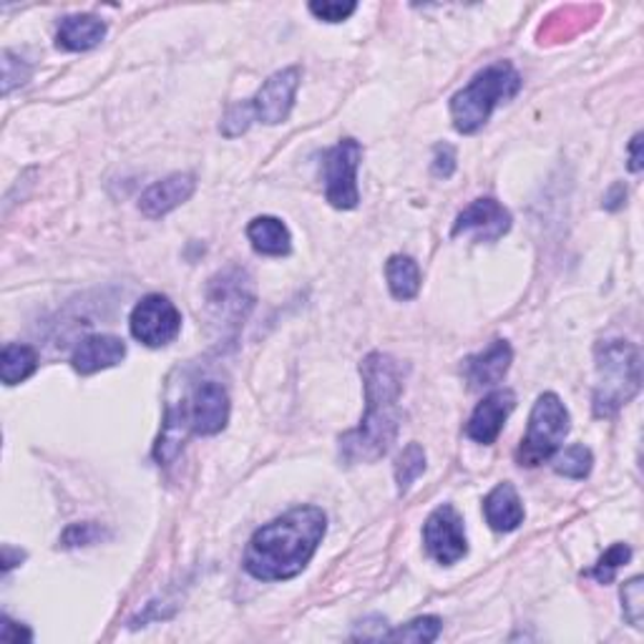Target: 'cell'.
<instances>
[{"label": "cell", "mask_w": 644, "mask_h": 644, "mask_svg": "<svg viewBox=\"0 0 644 644\" xmlns=\"http://www.w3.org/2000/svg\"><path fill=\"white\" fill-rule=\"evenodd\" d=\"M513 360V351L507 341H493L484 353L468 355L464 360V376L471 388H489L501 382Z\"/></svg>", "instance_id": "obj_16"}, {"label": "cell", "mask_w": 644, "mask_h": 644, "mask_svg": "<svg viewBox=\"0 0 644 644\" xmlns=\"http://www.w3.org/2000/svg\"><path fill=\"white\" fill-rule=\"evenodd\" d=\"M255 304V287L252 277L242 267H230L214 275L207 285V310L214 325L237 333Z\"/></svg>", "instance_id": "obj_6"}, {"label": "cell", "mask_w": 644, "mask_h": 644, "mask_svg": "<svg viewBox=\"0 0 644 644\" xmlns=\"http://www.w3.org/2000/svg\"><path fill=\"white\" fill-rule=\"evenodd\" d=\"M622 612H624V620L640 630L644 620V579L642 577H632L630 581H624Z\"/></svg>", "instance_id": "obj_27"}, {"label": "cell", "mask_w": 644, "mask_h": 644, "mask_svg": "<svg viewBox=\"0 0 644 644\" xmlns=\"http://www.w3.org/2000/svg\"><path fill=\"white\" fill-rule=\"evenodd\" d=\"M386 280L396 300H413L421 292V267L413 257L393 255L386 263Z\"/></svg>", "instance_id": "obj_20"}, {"label": "cell", "mask_w": 644, "mask_h": 644, "mask_svg": "<svg viewBox=\"0 0 644 644\" xmlns=\"http://www.w3.org/2000/svg\"><path fill=\"white\" fill-rule=\"evenodd\" d=\"M423 544L433 562L443 564V567H454L468 554L464 517L451 503H443L425 519Z\"/></svg>", "instance_id": "obj_9"}, {"label": "cell", "mask_w": 644, "mask_h": 644, "mask_svg": "<svg viewBox=\"0 0 644 644\" xmlns=\"http://www.w3.org/2000/svg\"><path fill=\"white\" fill-rule=\"evenodd\" d=\"M363 146L355 138H343L322 156V179H325V199L335 209H355L360 202L358 167Z\"/></svg>", "instance_id": "obj_7"}, {"label": "cell", "mask_w": 644, "mask_h": 644, "mask_svg": "<svg viewBox=\"0 0 644 644\" xmlns=\"http://www.w3.org/2000/svg\"><path fill=\"white\" fill-rule=\"evenodd\" d=\"M513 406H517V396H513V390L509 388L491 390V393L476 406L471 418H468L466 436L476 443H481V446H491V443H496V438H499L503 425H507Z\"/></svg>", "instance_id": "obj_13"}, {"label": "cell", "mask_w": 644, "mask_h": 644, "mask_svg": "<svg viewBox=\"0 0 644 644\" xmlns=\"http://www.w3.org/2000/svg\"><path fill=\"white\" fill-rule=\"evenodd\" d=\"M302 81L300 66L282 68L267 78V81L259 86V91L252 99V111H255V119L263 121L267 126H277L287 121L290 111L295 107V96H298Z\"/></svg>", "instance_id": "obj_10"}, {"label": "cell", "mask_w": 644, "mask_h": 644, "mask_svg": "<svg viewBox=\"0 0 644 644\" xmlns=\"http://www.w3.org/2000/svg\"><path fill=\"white\" fill-rule=\"evenodd\" d=\"M126 358V343L116 335H91L81 341L74 351L71 365L81 376H93V373L114 368Z\"/></svg>", "instance_id": "obj_15"}, {"label": "cell", "mask_w": 644, "mask_h": 644, "mask_svg": "<svg viewBox=\"0 0 644 644\" xmlns=\"http://www.w3.org/2000/svg\"><path fill=\"white\" fill-rule=\"evenodd\" d=\"M247 240L252 242V249L265 257H285L292 249L290 230L277 216H255L247 227Z\"/></svg>", "instance_id": "obj_19"}, {"label": "cell", "mask_w": 644, "mask_h": 644, "mask_svg": "<svg viewBox=\"0 0 644 644\" xmlns=\"http://www.w3.org/2000/svg\"><path fill=\"white\" fill-rule=\"evenodd\" d=\"M484 517L489 526L499 534H509L524 524V503H521L513 484H499L496 489L484 499Z\"/></svg>", "instance_id": "obj_17"}, {"label": "cell", "mask_w": 644, "mask_h": 644, "mask_svg": "<svg viewBox=\"0 0 644 644\" xmlns=\"http://www.w3.org/2000/svg\"><path fill=\"white\" fill-rule=\"evenodd\" d=\"M443 630V620L441 617L425 614V617H415L403 626H396V630H388L386 637L382 640H393V642H413V644H431L441 637Z\"/></svg>", "instance_id": "obj_23"}, {"label": "cell", "mask_w": 644, "mask_h": 644, "mask_svg": "<svg viewBox=\"0 0 644 644\" xmlns=\"http://www.w3.org/2000/svg\"><path fill=\"white\" fill-rule=\"evenodd\" d=\"M15 556H19V559H25V554H23V552H19ZM13 567H15L13 549H11V546H3V571H11Z\"/></svg>", "instance_id": "obj_36"}, {"label": "cell", "mask_w": 644, "mask_h": 644, "mask_svg": "<svg viewBox=\"0 0 644 644\" xmlns=\"http://www.w3.org/2000/svg\"><path fill=\"white\" fill-rule=\"evenodd\" d=\"M103 531L96 526V524H74L66 529V534L60 542H64L66 549H74V546H86V544H93L96 538H101Z\"/></svg>", "instance_id": "obj_31"}, {"label": "cell", "mask_w": 644, "mask_h": 644, "mask_svg": "<svg viewBox=\"0 0 644 644\" xmlns=\"http://www.w3.org/2000/svg\"><path fill=\"white\" fill-rule=\"evenodd\" d=\"M197 189V179L191 174H169L167 179L156 181L149 189L144 191L142 199H138V209L142 214L149 216V220H162L174 209L189 202L191 195Z\"/></svg>", "instance_id": "obj_14"}, {"label": "cell", "mask_w": 644, "mask_h": 644, "mask_svg": "<svg viewBox=\"0 0 644 644\" xmlns=\"http://www.w3.org/2000/svg\"><path fill=\"white\" fill-rule=\"evenodd\" d=\"M521 76L509 60L486 66L478 71L464 89L451 99V119L458 134H476L491 119L493 109L503 101H511L521 91Z\"/></svg>", "instance_id": "obj_4"}, {"label": "cell", "mask_w": 644, "mask_h": 644, "mask_svg": "<svg viewBox=\"0 0 644 644\" xmlns=\"http://www.w3.org/2000/svg\"><path fill=\"white\" fill-rule=\"evenodd\" d=\"M431 169L441 179L454 177V171H456V149H454V146H451V144H438L436 149H433V164H431Z\"/></svg>", "instance_id": "obj_32"}, {"label": "cell", "mask_w": 644, "mask_h": 644, "mask_svg": "<svg viewBox=\"0 0 644 644\" xmlns=\"http://www.w3.org/2000/svg\"><path fill=\"white\" fill-rule=\"evenodd\" d=\"M630 171H642V134H634L630 142Z\"/></svg>", "instance_id": "obj_34"}, {"label": "cell", "mask_w": 644, "mask_h": 644, "mask_svg": "<svg viewBox=\"0 0 644 644\" xmlns=\"http://www.w3.org/2000/svg\"><path fill=\"white\" fill-rule=\"evenodd\" d=\"M597 382L595 406L597 418H614L642 388V355L630 341H604L595 351Z\"/></svg>", "instance_id": "obj_3"}, {"label": "cell", "mask_w": 644, "mask_h": 644, "mask_svg": "<svg viewBox=\"0 0 644 644\" xmlns=\"http://www.w3.org/2000/svg\"><path fill=\"white\" fill-rule=\"evenodd\" d=\"M365 388V415L360 425L341 436L345 464H376L396 443L400 429L403 368L388 353H368L360 363Z\"/></svg>", "instance_id": "obj_1"}, {"label": "cell", "mask_w": 644, "mask_h": 644, "mask_svg": "<svg viewBox=\"0 0 644 644\" xmlns=\"http://www.w3.org/2000/svg\"><path fill=\"white\" fill-rule=\"evenodd\" d=\"M624 199H626V189H624V185H614L612 191H609L607 199H604V207H607V209H620Z\"/></svg>", "instance_id": "obj_35"}, {"label": "cell", "mask_w": 644, "mask_h": 644, "mask_svg": "<svg viewBox=\"0 0 644 644\" xmlns=\"http://www.w3.org/2000/svg\"><path fill=\"white\" fill-rule=\"evenodd\" d=\"M38 370V353L31 345L8 343L3 345V363H0V376L5 386H19L29 380Z\"/></svg>", "instance_id": "obj_22"}, {"label": "cell", "mask_w": 644, "mask_h": 644, "mask_svg": "<svg viewBox=\"0 0 644 644\" xmlns=\"http://www.w3.org/2000/svg\"><path fill=\"white\" fill-rule=\"evenodd\" d=\"M33 74V68L25 64L23 58H19L13 51H3V96L11 93L13 89H19L25 81H29Z\"/></svg>", "instance_id": "obj_28"}, {"label": "cell", "mask_w": 644, "mask_h": 644, "mask_svg": "<svg viewBox=\"0 0 644 644\" xmlns=\"http://www.w3.org/2000/svg\"><path fill=\"white\" fill-rule=\"evenodd\" d=\"M425 471V451L421 443H408V446L400 451V456L396 460V484H398V493L403 496L411 491V486L421 478Z\"/></svg>", "instance_id": "obj_25"}, {"label": "cell", "mask_w": 644, "mask_h": 644, "mask_svg": "<svg viewBox=\"0 0 644 644\" xmlns=\"http://www.w3.org/2000/svg\"><path fill=\"white\" fill-rule=\"evenodd\" d=\"M571 418L567 406L556 393H542L536 398L534 408L529 415L526 436L521 438V446L517 451L519 466L534 468L544 460L554 458L556 451L562 448L564 438L569 436Z\"/></svg>", "instance_id": "obj_5"}, {"label": "cell", "mask_w": 644, "mask_h": 644, "mask_svg": "<svg viewBox=\"0 0 644 644\" xmlns=\"http://www.w3.org/2000/svg\"><path fill=\"white\" fill-rule=\"evenodd\" d=\"M189 421L191 431L199 433V436H214V433L224 431V425L230 421V396L222 382L207 380L195 388L189 406Z\"/></svg>", "instance_id": "obj_12"}, {"label": "cell", "mask_w": 644, "mask_h": 644, "mask_svg": "<svg viewBox=\"0 0 644 644\" xmlns=\"http://www.w3.org/2000/svg\"><path fill=\"white\" fill-rule=\"evenodd\" d=\"M358 11L355 3H337V0H322V3H310V13L315 15L318 21L325 23H343L351 19V15Z\"/></svg>", "instance_id": "obj_30"}, {"label": "cell", "mask_w": 644, "mask_h": 644, "mask_svg": "<svg viewBox=\"0 0 644 644\" xmlns=\"http://www.w3.org/2000/svg\"><path fill=\"white\" fill-rule=\"evenodd\" d=\"M632 559V549L626 544H614L599 556V562L595 564V569L589 571V577H595L599 585H612L614 574L620 571L624 564H630Z\"/></svg>", "instance_id": "obj_26"}, {"label": "cell", "mask_w": 644, "mask_h": 644, "mask_svg": "<svg viewBox=\"0 0 644 644\" xmlns=\"http://www.w3.org/2000/svg\"><path fill=\"white\" fill-rule=\"evenodd\" d=\"M327 531L320 507H298L252 534L242 567L257 581H287L308 569Z\"/></svg>", "instance_id": "obj_2"}, {"label": "cell", "mask_w": 644, "mask_h": 644, "mask_svg": "<svg viewBox=\"0 0 644 644\" xmlns=\"http://www.w3.org/2000/svg\"><path fill=\"white\" fill-rule=\"evenodd\" d=\"M511 212L491 197H481L456 216L454 237L471 234L476 242H496L511 230Z\"/></svg>", "instance_id": "obj_11"}, {"label": "cell", "mask_w": 644, "mask_h": 644, "mask_svg": "<svg viewBox=\"0 0 644 644\" xmlns=\"http://www.w3.org/2000/svg\"><path fill=\"white\" fill-rule=\"evenodd\" d=\"M252 116H255V111H252V103H237V107H232L227 111V116L222 119V126L220 132L227 136V138H234V136H242L249 129V121Z\"/></svg>", "instance_id": "obj_29"}, {"label": "cell", "mask_w": 644, "mask_h": 644, "mask_svg": "<svg viewBox=\"0 0 644 644\" xmlns=\"http://www.w3.org/2000/svg\"><path fill=\"white\" fill-rule=\"evenodd\" d=\"M591 466H595V456H591V451L585 443H574V446L554 454V471L559 476L574 478V481L587 478L591 474Z\"/></svg>", "instance_id": "obj_24"}, {"label": "cell", "mask_w": 644, "mask_h": 644, "mask_svg": "<svg viewBox=\"0 0 644 644\" xmlns=\"http://www.w3.org/2000/svg\"><path fill=\"white\" fill-rule=\"evenodd\" d=\"M187 429H191L187 408L181 406V408H174V411H169L167 423H164L162 436H159V441H156V448H154V458L159 460L162 466H167L169 460L177 458L179 451L185 448Z\"/></svg>", "instance_id": "obj_21"}, {"label": "cell", "mask_w": 644, "mask_h": 644, "mask_svg": "<svg viewBox=\"0 0 644 644\" xmlns=\"http://www.w3.org/2000/svg\"><path fill=\"white\" fill-rule=\"evenodd\" d=\"M107 38V23L96 19L91 13H78V15H66L58 25L56 43L58 48L64 51H91L99 46V43Z\"/></svg>", "instance_id": "obj_18"}, {"label": "cell", "mask_w": 644, "mask_h": 644, "mask_svg": "<svg viewBox=\"0 0 644 644\" xmlns=\"http://www.w3.org/2000/svg\"><path fill=\"white\" fill-rule=\"evenodd\" d=\"M129 327L142 345L164 347L177 341L181 333V312L167 295H146L132 310Z\"/></svg>", "instance_id": "obj_8"}, {"label": "cell", "mask_w": 644, "mask_h": 644, "mask_svg": "<svg viewBox=\"0 0 644 644\" xmlns=\"http://www.w3.org/2000/svg\"><path fill=\"white\" fill-rule=\"evenodd\" d=\"M0 640L5 642H21V640H33L31 630H25V626H15L11 620H3V624H0Z\"/></svg>", "instance_id": "obj_33"}]
</instances>
